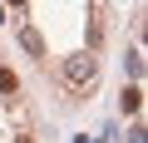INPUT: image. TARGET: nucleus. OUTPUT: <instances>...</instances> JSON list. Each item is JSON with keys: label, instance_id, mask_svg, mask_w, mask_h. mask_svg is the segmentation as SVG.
I'll list each match as a JSON object with an SVG mask.
<instances>
[{"label": "nucleus", "instance_id": "f257e3e1", "mask_svg": "<svg viewBox=\"0 0 148 143\" xmlns=\"http://www.w3.org/2000/svg\"><path fill=\"white\" fill-rule=\"evenodd\" d=\"M94 74H99V59H94V54L64 59V79H69V84H94Z\"/></svg>", "mask_w": 148, "mask_h": 143}, {"label": "nucleus", "instance_id": "f03ea898", "mask_svg": "<svg viewBox=\"0 0 148 143\" xmlns=\"http://www.w3.org/2000/svg\"><path fill=\"white\" fill-rule=\"evenodd\" d=\"M143 109V89L133 84V89H123V114H138Z\"/></svg>", "mask_w": 148, "mask_h": 143}, {"label": "nucleus", "instance_id": "7ed1b4c3", "mask_svg": "<svg viewBox=\"0 0 148 143\" xmlns=\"http://www.w3.org/2000/svg\"><path fill=\"white\" fill-rule=\"evenodd\" d=\"M15 89H20V79L10 74V69H5V64H0V94H15Z\"/></svg>", "mask_w": 148, "mask_h": 143}, {"label": "nucleus", "instance_id": "20e7f679", "mask_svg": "<svg viewBox=\"0 0 148 143\" xmlns=\"http://www.w3.org/2000/svg\"><path fill=\"white\" fill-rule=\"evenodd\" d=\"M20 40H25V49H30V54H45V40H40V35H35V30H25V35H20Z\"/></svg>", "mask_w": 148, "mask_h": 143}, {"label": "nucleus", "instance_id": "39448f33", "mask_svg": "<svg viewBox=\"0 0 148 143\" xmlns=\"http://www.w3.org/2000/svg\"><path fill=\"white\" fill-rule=\"evenodd\" d=\"M15 143H35V138H30V133H20V138H15Z\"/></svg>", "mask_w": 148, "mask_h": 143}, {"label": "nucleus", "instance_id": "423d86ee", "mask_svg": "<svg viewBox=\"0 0 148 143\" xmlns=\"http://www.w3.org/2000/svg\"><path fill=\"white\" fill-rule=\"evenodd\" d=\"M10 5H25V0H10Z\"/></svg>", "mask_w": 148, "mask_h": 143}, {"label": "nucleus", "instance_id": "0eeeda50", "mask_svg": "<svg viewBox=\"0 0 148 143\" xmlns=\"http://www.w3.org/2000/svg\"><path fill=\"white\" fill-rule=\"evenodd\" d=\"M74 143H84V138H74Z\"/></svg>", "mask_w": 148, "mask_h": 143}]
</instances>
